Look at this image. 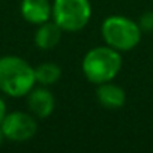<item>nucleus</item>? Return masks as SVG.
<instances>
[{"mask_svg":"<svg viewBox=\"0 0 153 153\" xmlns=\"http://www.w3.org/2000/svg\"><path fill=\"white\" fill-rule=\"evenodd\" d=\"M35 69L21 57H0V92L12 98L26 96L35 86Z\"/></svg>","mask_w":153,"mask_h":153,"instance_id":"f257e3e1","label":"nucleus"},{"mask_svg":"<svg viewBox=\"0 0 153 153\" xmlns=\"http://www.w3.org/2000/svg\"><path fill=\"white\" fill-rule=\"evenodd\" d=\"M122 69V57L117 50L105 45L92 48L83 59V72L93 84L114 80Z\"/></svg>","mask_w":153,"mask_h":153,"instance_id":"f03ea898","label":"nucleus"},{"mask_svg":"<svg viewBox=\"0 0 153 153\" xmlns=\"http://www.w3.org/2000/svg\"><path fill=\"white\" fill-rule=\"evenodd\" d=\"M101 33L105 44L114 50L129 51L134 50L141 41V29L138 23L123 15H111L104 20Z\"/></svg>","mask_w":153,"mask_h":153,"instance_id":"7ed1b4c3","label":"nucleus"},{"mask_svg":"<svg viewBox=\"0 0 153 153\" xmlns=\"http://www.w3.org/2000/svg\"><path fill=\"white\" fill-rule=\"evenodd\" d=\"M92 17L89 0H54L53 20L65 32H78L87 26Z\"/></svg>","mask_w":153,"mask_h":153,"instance_id":"20e7f679","label":"nucleus"},{"mask_svg":"<svg viewBox=\"0 0 153 153\" xmlns=\"http://www.w3.org/2000/svg\"><path fill=\"white\" fill-rule=\"evenodd\" d=\"M5 138L17 143H23L30 140L38 129L36 120L32 114L23 113V111H14L5 116L3 122L0 123Z\"/></svg>","mask_w":153,"mask_h":153,"instance_id":"39448f33","label":"nucleus"},{"mask_svg":"<svg viewBox=\"0 0 153 153\" xmlns=\"http://www.w3.org/2000/svg\"><path fill=\"white\" fill-rule=\"evenodd\" d=\"M27 105L30 113L38 117V119H47L53 114L54 107H56V101L53 93L45 87H39V89H32L27 93Z\"/></svg>","mask_w":153,"mask_h":153,"instance_id":"423d86ee","label":"nucleus"},{"mask_svg":"<svg viewBox=\"0 0 153 153\" xmlns=\"http://www.w3.org/2000/svg\"><path fill=\"white\" fill-rule=\"evenodd\" d=\"M21 15L30 24H42L53 17V6L48 0H23Z\"/></svg>","mask_w":153,"mask_h":153,"instance_id":"0eeeda50","label":"nucleus"},{"mask_svg":"<svg viewBox=\"0 0 153 153\" xmlns=\"http://www.w3.org/2000/svg\"><path fill=\"white\" fill-rule=\"evenodd\" d=\"M96 98H98V102L107 110H119L125 105V101H126L125 90L120 86L113 84L110 81L99 84L96 90Z\"/></svg>","mask_w":153,"mask_h":153,"instance_id":"6e6552de","label":"nucleus"},{"mask_svg":"<svg viewBox=\"0 0 153 153\" xmlns=\"http://www.w3.org/2000/svg\"><path fill=\"white\" fill-rule=\"evenodd\" d=\"M62 32L63 30L54 21L53 23L47 21V23L39 24V29L36 30V35H35L36 47L41 50H53L60 42Z\"/></svg>","mask_w":153,"mask_h":153,"instance_id":"1a4fd4ad","label":"nucleus"},{"mask_svg":"<svg viewBox=\"0 0 153 153\" xmlns=\"http://www.w3.org/2000/svg\"><path fill=\"white\" fill-rule=\"evenodd\" d=\"M35 76H36V83H39L41 86H53L56 84L60 76H62V71L56 63H41L38 68H35Z\"/></svg>","mask_w":153,"mask_h":153,"instance_id":"9d476101","label":"nucleus"},{"mask_svg":"<svg viewBox=\"0 0 153 153\" xmlns=\"http://www.w3.org/2000/svg\"><path fill=\"white\" fill-rule=\"evenodd\" d=\"M138 26H140L141 32H146V33L153 32V12L143 14L138 20Z\"/></svg>","mask_w":153,"mask_h":153,"instance_id":"9b49d317","label":"nucleus"},{"mask_svg":"<svg viewBox=\"0 0 153 153\" xmlns=\"http://www.w3.org/2000/svg\"><path fill=\"white\" fill-rule=\"evenodd\" d=\"M8 113H6V104H5V101L0 98V123L3 122V119H5V116H6Z\"/></svg>","mask_w":153,"mask_h":153,"instance_id":"f8f14e48","label":"nucleus"},{"mask_svg":"<svg viewBox=\"0 0 153 153\" xmlns=\"http://www.w3.org/2000/svg\"><path fill=\"white\" fill-rule=\"evenodd\" d=\"M3 140H5V134H3V131H2V128H0V146L3 144Z\"/></svg>","mask_w":153,"mask_h":153,"instance_id":"ddd939ff","label":"nucleus"}]
</instances>
